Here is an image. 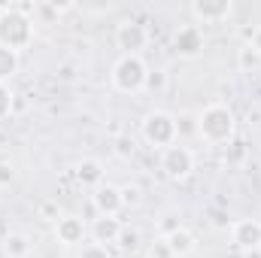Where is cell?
Listing matches in <instances>:
<instances>
[{
  "label": "cell",
  "mask_w": 261,
  "mask_h": 258,
  "mask_svg": "<svg viewBox=\"0 0 261 258\" xmlns=\"http://www.w3.org/2000/svg\"><path fill=\"white\" fill-rule=\"evenodd\" d=\"M173 49L179 58H197L203 52V31L197 24H182L173 34Z\"/></svg>",
  "instance_id": "11"
},
{
  "label": "cell",
  "mask_w": 261,
  "mask_h": 258,
  "mask_svg": "<svg viewBox=\"0 0 261 258\" xmlns=\"http://www.w3.org/2000/svg\"><path fill=\"white\" fill-rule=\"evenodd\" d=\"M116 46L122 49V55H143V49L149 46V28L134 18L116 24Z\"/></svg>",
  "instance_id": "7"
},
{
  "label": "cell",
  "mask_w": 261,
  "mask_h": 258,
  "mask_svg": "<svg viewBox=\"0 0 261 258\" xmlns=\"http://www.w3.org/2000/svg\"><path fill=\"white\" fill-rule=\"evenodd\" d=\"M55 240L64 246V249H76L88 240V222L82 216H73V213H64L58 222H55Z\"/></svg>",
  "instance_id": "8"
},
{
  "label": "cell",
  "mask_w": 261,
  "mask_h": 258,
  "mask_svg": "<svg viewBox=\"0 0 261 258\" xmlns=\"http://www.w3.org/2000/svg\"><path fill=\"white\" fill-rule=\"evenodd\" d=\"M91 203H94V213H97V216H116V219H119V213L125 210V203H122V186H116V183H100V186L91 192Z\"/></svg>",
  "instance_id": "9"
},
{
  "label": "cell",
  "mask_w": 261,
  "mask_h": 258,
  "mask_svg": "<svg viewBox=\"0 0 261 258\" xmlns=\"http://www.w3.org/2000/svg\"><path fill=\"white\" fill-rule=\"evenodd\" d=\"M146 91H155V94L167 91V73H164V70H149V76H146Z\"/></svg>",
  "instance_id": "22"
},
{
  "label": "cell",
  "mask_w": 261,
  "mask_h": 258,
  "mask_svg": "<svg viewBox=\"0 0 261 258\" xmlns=\"http://www.w3.org/2000/svg\"><path fill=\"white\" fill-rule=\"evenodd\" d=\"M12 113H15V91L6 82H0V122H6Z\"/></svg>",
  "instance_id": "19"
},
{
  "label": "cell",
  "mask_w": 261,
  "mask_h": 258,
  "mask_svg": "<svg viewBox=\"0 0 261 258\" xmlns=\"http://www.w3.org/2000/svg\"><path fill=\"white\" fill-rule=\"evenodd\" d=\"M73 173H76V179H79L85 189H91V192H94L100 183H107V179H103V164H100L97 158H82Z\"/></svg>",
  "instance_id": "15"
},
{
  "label": "cell",
  "mask_w": 261,
  "mask_h": 258,
  "mask_svg": "<svg viewBox=\"0 0 261 258\" xmlns=\"http://www.w3.org/2000/svg\"><path fill=\"white\" fill-rule=\"evenodd\" d=\"M146 258H149V255H146Z\"/></svg>",
  "instance_id": "30"
},
{
  "label": "cell",
  "mask_w": 261,
  "mask_h": 258,
  "mask_svg": "<svg viewBox=\"0 0 261 258\" xmlns=\"http://www.w3.org/2000/svg\"><path fill=\"white\" fill-rule=\"evenodd\" d=\"M140 137L146 146L164 152L167 146L179 143V131H176V116L167 113V110H149L143 119H140Z\"/></svg>",
  "instance_id": "4"
},
{
  "label": "cell",
  "mask_w": 261,
  "mask_h": 258,
  "mask_svg": "<svg viewBox=\"0 0 261 258\" xmlns=\"http://www.w3.org/2000/svg\"><path fill=\"white\" fill-rule=\"evenodd\" d=\"M37 216H40L43 222H52V225H55V222H58L64 213L58 210V203H55V200H43V203L37 207Z\"/></svg>",
  "instance_id": "24"
},
{
  "label": "cell",
  "mask_w": 261,
  "mask_h": 258,
  "mask_svg": "<svg viewBox=\"0 0 261 258\" xmlns=\"http://www.w3.org/2000/svg\"><path fill=\"white\" fill-rule=\"evenodd\" d=\"M195 24H225L234 18V0H195L189 3Z\"/></svg>",
  "instance_id": "6"
},
{
  "label": "cell",
  "mask_w": 261,
  "mask_h": 258,
  "mask_svg": "<svg viewBox=\"0 0 261 258\" xmlns=\"http://www.w3.org/2000/svg\"><path fill=\"white\" fill-rule=\"evenodd\" d=\"M195 149L192 146H186V143H173V146H167L164 152H161V158H158V167H161V173L170 179V183H186L192 173H195Z\"/></svg>",
  "instance_id": "5"
},
{
  "label": "cell",
  "mask_w": 261,
  "mask_h": 258,
  "mask_svg": "<svg viewBox=\"0 0 261 258\" xmlns=\"http://www.w3.org/2000/svg\"><path fill=\"white\" fill-rule=\"evenodd\" d=\"M3 12H6V3H0V15H3Z\"/></svg>",
  "instance_id": "29"
},
{
  "label": "cell",
  "mask_w": 261,
  "mask_h": 258,
  "mask_svg": "<svg viewBox=\"0 0 261 258\" xmlns=\"http://www.w3.org/2000/svg\"><path fill=\"white\" fill-rule=\"evenodd\" d=\"M146 76H149V64L143 55H119L113 67H110V85L119 94H140L146 91Z\"/></svg>",
  "instance_id": "3"
},
{
  "label": "cell",
  "mask_w": 261,
  "mask_h": 258,
  "mask_svg": "<svg viewBox=\"0 0 261 258\" xmlns=\"http://www.w3.org/2000/svg\"><path fill=\"white\" fill-rule=\"evenodd\" d=\"M18 70H21V55L12 52V49H3V46H0V82L9 85V79H12Z\"/></svg>",
  "instance_id": "17"
},
{
  "label": "cell",
  "mask_w": 261,
  "mask_h": 258,
  "mask_svg": "<svg viewBox=\"0 0 261 258\" xmlns=\"http://www.w3.org/2000/svg\"><path fill=\"white\" fill-rule=\"evenodd\" d=\"M167 240V246H170V252H173V258H189L192 252L197 249V237L192 228H179V231H173V234H167L164 237Z\"/></svg>",
  "instance_id": "14"
},
{
  "label": "cell",
  "mask_w": 261,
  "mask_h": 258,
  "mask_svg": "<svg viewBox=\"0 0 261 258\" xmlns=\"http://www.w3.org/2000/svg\"><path fill=\"white\" fill-rule=\"evenodd\" d=\"M79 258H116L110 246H100V243H85L79 249Z\"/></svg>",
  "instance_id": "25"
},
{
  "label": "cell",
  "mask_w": 261,
  "mask_h": 258,
  "mask_svg": "<svg viewBox=\"0 0 261 258\" xmlns=\"http://www.w3.org/2000/svg\"><path fill=\"white\" fill-rule=\"evenodd\" d=\"M149 258H173V252H170V246H167V240L164 237H158L152 246H149V252H146Z\"/></svg>",
  "instance_id": "26"
},
{
  "label": "cell",
  "mask_w": 261,
  "mask_h": 258,
  "mask_svg": "<svg viewBox=\"0 0 261 258\" xmlns=\"http://www.w3.org/2000/svg\"><path fill=\"white\" fill-rule=\"evenodd\" d=\"M140 231L137 228H130V225H122V234H119V240H116V246L125 252V255H130V252H137L140 249Z\"/></svg>",
  "instance_id": "18"
},
{
  "label": "cell",
  "mask_w": 261,
  "mask_h": 258,
  "mask_svg": "<svg viewBox=\"0 0 261 258\" xmlns=\"http://www.w3.org/2000/svg\"><path fill=\"white\" fill-rule=\"evenodd\" d=\"M113 152H116V158L130 161V158H134V140H130L128 134H119V137L113 140Z\"/></svg>",
  "instance_id": "20"
},
{
  "label": "cell",
  "mask_w": 261,
  "mask_h": 258,
  "mask_svg": "<svg viewBox=\"0 0 261 258\" xmlns=\"http://www.w3.org/2000/svg\"><path fill=\"white\" fill-rule=\"evenodd\" d=\"M119 234H122V219H116V216H97L88 225V240L100 243V246H116Z\"/></svg>",
  "instance_id": "12"
},
{
  "label": "cell",
  "mask_w": 261,
  "mask_h": 258,
  "mask_svg": "<svg viewBox=\"0 0 261 258\" xmlns=\"http://www.w3.org/2000/svg\"><path fill=\"white\" fill-rule=\"evenodd\" d=\"M34 37H37L34 15L21 6H6V12L0 15V46L21 55L24 49L34 46Z\"/></svg>",
  "instance_id": "2"
},
{
  "label": "cell",
  "mask_w": 261,
  "mask_h": 258,
  "mask_svg": "<svg viewBox=\"0 0 261 258\" xmlns=\"http://www.w3.org/2000/svg\"><path fill=\"white\" fill-rule=\"evenodd\" d=\"M240 258H261V249H246V252H240Z\"/></svg>",
  "instance_id": "28"
},
{
  "label": "cell",
  "mask_w": 261,
  "mask_h": 258,
  "mask_svg": "<svg viewBox=\"0 0 261 258\" xmlns=\"http://www.w3.org/2000/svg\"><path fill=\"white\" fill-rule=\"evenodd\" d=\"M237 70H243V73H258L261 70V46L258 43H243L237 49Z\"/></svg>",
  "instance_id": "16"
},
{
  "label": "cell",
  "mask_w": 261,
  "mask_h": 258,
  "mask_svg": "<svg viewBox=\"0 0 261 258\" xmlns=\"http://www.w3.org/2000/svg\"><path fill=\"white\" fill-rule=\"evenodd\" d=\"M12 179H15L12 164H9V161H0V189H9V186H12Z\"/></svg>",
  "instance_id": "27"
},
{
  "label": "cell",
  "mask_w": 261,
  "mask_h": 258,
  "mask_svg": "<svg viewBox=\"0 0 261 258\" xmlns=\"http://www.w3.org/2000/svg\"><path fill=\"white\" fill-rule=\"evenodd\" d=\"M182 228V219L176 216V213H164L161 219H158V234L161 237H167V234H173V231H179Z\"/></svg>",
  "instance_id": "23"
},
{
  "label": "cell",
  "mask_w": 261,
  "mask_h": 258,
  "mask_svg": "<svg viewBox=\"0 0 261 258\" xmlns=\"http://www.w3.org/2000/svg\"><path fill=\"white\" fill-rule=\"evenodd\" d=\"M195 137L203 146H213V149L234 143V137H237V116H234V110L225 100L206 104L197 113V134Z\"/></svg>",
  "instance_id": "1"
},
{
  "label": "cell",
  "mask_w": 261,
  "mask_h": 258,
  "mask_svg": "<svg viewBox=\"0 0 261 258\" xmlns=\"http://www.w3.org/2000/svg\"><path fill=\"white\" fill-rule=\"evenodd\" d=\"M122 203H125V210L140 207V203H143V189H140V186H134V183L122 186Z\"/></svg>",
  "instance_id": "21"
},
{
  "label": "cell",
  "mask_w": 261,
  "mask_h": 258,
  "mask_svg": "<svg viewBox=\"0 0 261 258\" xmlns=\"http://www.w3.org/2000/svg\"><path fill=\"white\" fill-rule=\"evenodd\" d=\"M34 252V240L24 231H9L0 237V255L3 258H31Z\"/></svg>",
  "instance_id": "13"
},
{
  "label": "cell",
  "mask_w": 261,
  "mask_h": 258,
  "mask_svg": "<svg viewBox=\"0 0 261 258\" xmlns=\"http://www.w3.org/2000/svg\"><path fill=\"white\" fill-rule=\"evenodd\" d=\"M231 240L240 252L261 249V219H237L231 222Z\"/></svg>",
  "instance_id": "10"
}]
</instances>
